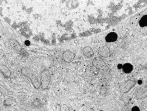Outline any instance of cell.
Listing matches in <instances>:
<instances>
[{"label": "cell", "mask_w": 147, "mask_h": 111, "mask_svg": "<svg viewBox=\"0 0 147 111\" xmlns=\"http://www.w3.org/2000/svg\"><path fill=\"white\" fill-rule=\"evenodd\" d=\"M22 74L30 80L35 89H38L40 87V82L39 81L38 77L32 69L28 67H23L22 68Z\"/></svg>", "instance_id": "obj_1"}, {"label": "cell", "mask_w": 147, "mask_h": 111, "mask_svg": "<svg viewBox=\"0 0 147 111\" xmlns=\"http://www.w3.org/2000/svg\"><path fill=\"white\" fill-rule=\"evenodd\" d=\"M51 81V75L47 69L43 70L41 74L40 87L43 89H47Z\"/></svg>", "instance_id": "obj_2"}, {"label": "cell", "mask_w": 147, "mask_h": 111, "mask_svg": "<svg viewBox=\"0 0 147 111\" xmlns=\"http://www.w3.org/2000/svg\"><path fill=\"white\" fill-rule=\"evenodd\" d=\"M136 81L132 80H129L124 82V83H123L122 84H121L119 89L121 92L122 93H127L129 91H131V90L135 86L136 84Z\"/></svg>", "instance_id": "obj_3"}, {"label": "cell", "mask_w": 147, "mask_h": 111, "mask_svg": "<svg viewBox=\"0 0 147 111\" xmlns=\"http://www.w3.org/2000/svg\"><path fill=\"white\" fill-rule=\"evenodd\" d=\"M75 58V54L69 50L64 52L63 55V59L66 63H71Z\"/></svg>", "instance_id": "obj_4"}, {"label": "cell", "mask_w": 147, "mask_h": 111, "mask_svg": "<svg viewBox=\"0 0 147 111\" xmlns=\"http://www.w3.org/2000/svg\"><path fill=\"white\" fill-rule=\"evenodd\" d=\"M93 65L98 69H102L106 67L107 65L104 61L99 57H96L94 59L92 62Z\"/></svg>", "instance_id": "obj_5"}, {"label": "cell", "mask_w": 147, "mask_h": 111, "mask_svg": "<svg viewBox=\"0 0 147 111\" xmlns=\"http://www.w3.org/2000/svg\"><path fill=\"white\" fill-rule=\"evenodd\" d=\"M99 55L104 58H109L110 56V51L107 46H104L101 47L98 50Z\"/></svg>", "instance_id": "obj_6"}, {"label": "cell", "mask_w": 147, "mask_h": 111, "mask_svg": "<svg viewBox=\"0 0 147 111\" xmlns=\"http://www.w3.org/2000/svg\"><path fill=\"white\" fill-rule=\"evenodd\" d=\"M147 93L146 87H141L136 92V97L138 99H142L147 97Z\"/></svg>", "instance_id": "obj_7"}, {"label": "cell", "mask_w": 147, "mask_h": 111, "mask_svg": "<svg viewBox=\"0 0 147 111\" xmlns=\"http://www.w3.org/2000/svg\"><path fill=\"white\" fill-rule=\"evenodd\" d=\"M9 44L13 50L16 51H20L22 50V47L19 42L14 39H10L9 40Z\"/></svg>", "instance_id": "obj_8"}, {"label": "cell", "mask_w": 147, "mask_h": 111, "mask_svg": "<svg viewBox=\"0 0 147 111\" xmlns=\"http://www.w3.org/2000/svg\"><path fill=\"white\" fill-rule=\"evenodd\" d=\"M0 71L1 74L5 78H9L11 77V71L8 67L5 65H1L0 67Z\"/></svg>", "instance_id": "obj_9"}, {"label": "cell", "mask_w": 147, "mask_h": 111, "mask_svg": "<svg viewBox=\"0 0 147 111\" xmlns=\"http://www.w3.org/2000/svg\"><path fill=\"white\" fill-rule=\"evenodd\" d=\"M117 35L115 32H110L108 34L106 37V42L109 43L115 42L117 39Z\"/></svg>", "instance_id": "obj_10"}, {"label": "cell", "mask_w": 147, "mask_h": 111, "mask_svg": "<svg viewBox=\"0 0 147 111\" xmlns=\"http://www.w3.org/2000/svg\"><path fill=\"white\" fill-rule=\"evenodd\" d=\"M83 54L87 58H91L94 55V51L93 50L92 48L90 47H86L83 48Z\"/></svg>", "instance_id": "obj_11"}, {"label": "cell", "mask_w": 147, "mask_h": 111, "mask_svg": "<svg viewBox=\"0 0 147 111\" xmlns=\"http://www.w3.org/2000/svg\"><path fill=\"white\" fill-rule=\"evenodd\" d=\"M122 69L123 72L126 74H130L133 70L134 67L131 64L127 63L123 65L122 67Z\"/></svg>", "instance_id": "obj_12"}, {"label": "cell", "mask_w": 147, "mask_h": 111, "mask_svg": "<svg viewBox=\"0 0 147 111\" xmlns=\"http://www.w3.org/2000/svg\"><path fill=\"white\" fill-rule=\"evenodd\" d=\"M147 15H145L141 18L139 21V25L141 27L147 26Z\"/></svg>", "instance_id": "obj_13"}, {"label": "cell", "mask_w": 147, "mask_h": 111, "mask_svg": "<svg viewBox=\"0 0 147 111\" xmlns=\"http://www.w3.org/2000/svg\"><path fill=\"white\" fill-rule=\"evenodd\" d=\"M60 111H71L70 108L66 104H63L60 107Z\"/></svg>", "instance_id": "obj_14"}, {"label": "cell", "mask_w": 147, "mask_h": 111, "mask_svg": "<svg viewBox=\"0 0 147 111\" xmlns=\"http://www.w3.org/2000/svg\"><path fill=\"white\" fill-rule=\"evenodd\" d=\"M131 111H140L139 107L137 106H134L131 108Z\"/></svg>", "instance_id": "obj_15"}, {"label": "cell", "mask_w": 147, "mask_h": 111, "mask_svg": "<svg viewBox=\"0 0 147 111\" xmlns=\"http://www.w3.org/2000/svg\"><path fill=\"white\" fill-rule=\"evenodd\" d=\"M103 111V110H100V111Z\"/></svg>", "instance_id": "obj_16"}, {"label": "cell", "mask_w": 147, "mask_h": 111, "mask_svg": "<svg viewBox=\"0 0 147 111\" xmlns=\"http://www.w3.org/2000/svg\"></svg>", "instance_id": "obj_17"}]
</instances>
